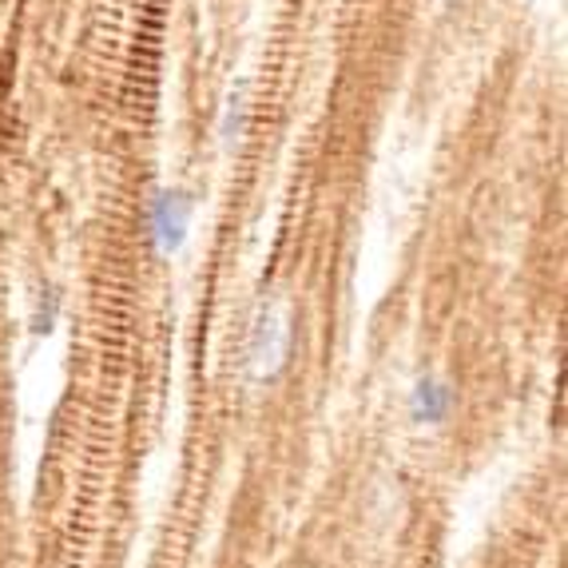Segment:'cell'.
<instances>
[{
    "label": "cell",
    "mask_w": 568,
    "mask_h": 568,
    "mask_svg": "<svg viewBox=\"0 0 568 568\" xmlns=\"http://www.w3.org/2000/svg\"><path fill=\"white\" fill-rule=\"evenodd\" d=\"M60 323V294L52 286H44L37 298V311H32V334H52Z\"/></svg>",
    "instance_id": "5b68a950"
},
{
    "label": "cell",
    "mask_w": 568,
    "mask_h": 568,
    "mask_svg": "<svg viewBox=\"0 0 568 568\" xmlns=\"http://www.w3.org/2000/svg\"><path fill=\"white\" fill-rule=\"evenodd\" d=\"M191 215H195V195L183 187H163L148 203V239L160 258L180 255L191 235Z\"/></svg>",
    "instance_id": "6da1fadb"
},
{
    "label": "cell",
    "mask_w": 568,
    "mask_h": 568,
    "mask_svg": "<svg viewBox=\"0 0 568 568\" xmlns=\"http://www.w3.org/2000/svg\"><path fill=\"white\" fill-rule=\"evenodd\" d=\"M258 382H271L286 362V318L278 306H263L251 331V354H246Z\"/></svg>",
    "instance_id": "7a4b0ae2"
},
{
    "label": "cell",
    "mask_w": 568,
    "mask_h": 568,
    "mask_svg": "<svg viewBox=\"0 0 568 568\" xmlns=\"http://www.w3.org/2000/svg\"><path fill=\"white\" fill-rule=\"evenodd\" d=\"M246 123H251V84L246 80H235L223 100V115H219V143L223 152H235L246 135Z\"/></svg>",
    "instance_id": "3957f363"
},
{
    "label": "cell",
    "mask_w": 568,
    "mask_h": 568,
    "mask_svg": "<svg viewBox=\"0 0 568 568\" xmlns=\"http://www.w3.org/2000/svg\"><path fill=\"white\" fill-rule=\"evenodd\" d=\"M454 409V389L437 378H422L409 394V417L422 422V426H442Z\"/></svg>",
    "instance_id": "277c9868"
}]
</instances>
